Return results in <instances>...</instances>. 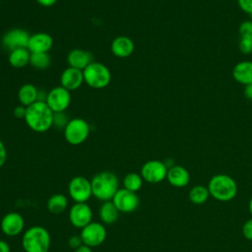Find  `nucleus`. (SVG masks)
I'll return each instance as SVG.
<instances>
[{
    "label": "nucleus",
    "instance_id": "c85d7f7f",
    "mask_svg": "<svg viewBox=\"0 0 252 252\" xmlns=\"http://www.w3.org/2000/svg\"><path fill=\"white\" fill-rule=\"evenodd\" d=\"M238 48L242 54L248 55L252 53V38L251 37H245V36H240L239 43H238Z\"/></svg>",
    "mask_w": 252,
    "mask_h": 252
},
{
    "label": "nucleus",
    "instance_id": "dca6fc26",
    "mask_svg": "<svg viewBox=\"0 0 252 252\" xmlns=\"http://www.w3.org/2000/svg\"><path fill=\"white\" fill-rule=\"evenodd\" d=\"M60 83L61 86L69 92L79 89L84 83L83 71L70 66L67 67L61 74Z\"/></svg>",
    "mask_w": 252,
    "mask_h": 252
},
{
    "label": "nucleus",
    "instance_id": "c756f323",
    "mask_svg": "<svg viewBox=\"0 0 252 252\" xmlns=\"http://www.w3.org/2000/svg\"><path fill=\"white\" fill-rule=\"evenodd\" d=\"M239 35L252 38V21H243L238 28Z\"/></svg>",
    "mask_w": 252,
    "mask_h": 252
},
{
    "label": "nucleus",
    "instance_id": "a878e982",
    "mask_svg": "<svg viewBox=\"0 0 252 252\" xmlns=\"http://www.w3.org/2000/svg\"><path fill=\"white\" fill-rule=\"evenodd\" d=\"M143 177L137 172H129L123 178V188L137 193L143 186Z\"/></svg>",
    "mask_w": 252,
    "mask_h": 252
},
{
    "label": "nucleus",
    "instance_id": "a211bd4d",
    "mask_svg": "<svg viewBox=\"0 0 252 252\" xmlns=\"http://www.w3.org/2000/svg\"><path fill=\"white\" fill-rule=\"evenodd\" d=\"M135 45L133 40L125 35H119L115 37L110 45L111 52L120 58H125L130 56L134 51Z\"/></svg>",
    "mask_w": 252,
    "mask_h": 252
},
{
    "label": "nucleus",
    "instance_id": "b1692460",
    "mask_svg": "<svg viewBox=\"0 0 252 252\" xmlns=\"http://www.w3.org/2000/svg\"><path fill=\"white\" fill-rule=\"evenodd\" d=\"M31 52L28 48H19L10 51L8 61L14 68H23L30 64Z\"/></svg>",
    "mask_w": 252,
    "mask_h": 252
},
{
    "label": "nucleus",
    "instance_id": "6ab92c4d",
    "mask_svg": "<svg viewBox=\"0 0 252 252\" xmlns=\"http://www.w3.org/2000/svg\"><path fill=\"white\" fill-rule=\"evenodd\" d=\"M166 179L174 187H185L190 181V173L182 165H172L167 169Z\"/></svg>",
    "mask_w": 252,
    "mask_h": 252
},
{
    "label": "nucleus",
    "instance_id": "e433bc0d",
    "mask_svg": "<svg viewBox=\"0 0 252 252\" xmlns=\"http://www.w3.org/2000/svg\"><path fill=\"white\" fill-rule=\"evenodd\" d=\"M0 252H11L9 243L4 239H0Z\"/></svg>",
    "mask_w": 252,
    "mask_h": 252
},
{
    "label": "nucleus",
    "instance_id": "9b49d317",
    "mask_svg": "<svg viewBox=\"0 0 252 252\" xmlns=\"http://www.w3.org/2000/svg\"><path fill=\"white\" fill-rule=\"evenodd\" d=\"M46 104L53 112L65 111L71 102V94L62 86L53 88L47 93Z\"/></svg>",
    "mask_w": 252,
    "mask_h": 252
},
{
    "label": "nucleus",
    "instance_id": "423d86ee",
    "mask_svg": "<svg viewBox=\"0 0 252 252\" xmlns=\"http://www.w3.org/2000/svg\"><path fill=\"white\" fill-rule=\"evenodd\" d=\"M90 131V125L85 119L73 118L64 128V137L70 145L78 146L88 139Z\"/></svg>",
    "mask_w": 252,
    "mask_h": 252
},
{
    "label": "nucleus",
    "instance_id": "f704fd0d",
    "mask_svg": "<svg viewBox=\"0 0 252 252\" xmlns=\"http://www.w3.org/2000/svg\"><path fill=\"white\" fill-rule=\"evenodd\" d=\"M7 160V150L4 143L0 140V167H2Z\"/></svg>",
    "mask_w": 252,
    "mask_h": 252
},
{
    "label": "nucleus",
    "instance_id": "7ed1b4c3",
    "mask_svg": "<svg viewBox=\"0 0 252 252\" xmlns=\"http://www.w3.org/2000/svg\"><path fill=\"white\" fill-rule=\"evenodd\" d=\"M50 245V233L41 225L29 227L22 236V246L25 252H48Z\"/></svg>",
    "mask_w": 252,
    "mask_h": 252
},
{
    "label": "nucleus",
    "instance_id": "4c0bfd02",
    "mask_svg": "<svg viewBox=\"0 0 252 252\" xmlns=\"http://www.w3.org/2000/svg\"><path fill=\"white\" fill-rule=\"evenodd\" d=\"M35 1L43 7H50L57 2V0H35Z\"/></svg>",
    "mask_w": 252,
    "mask_h": 252
},
{
    "label": "nucleus",
    "instance_id": "20e7f679",
    "mask_svg": "<svg viewBox=\"0 0 252 252\" xmlns=\"http://www.w3.org/2000/svg\"><path fill=\"white\" fill-rule=\"evenodd\" d=\"M210 195L220 202L232 200L237 193V185L232 177L226 174L214 175L208 184Z\"/></svg>",
    "mask_w": 252,
    "mask_h": 252
},
{
    "label": "nucleus",
    "instance_id": "f3484780",
    "mask_svg": "<svg viewBox=\"0 0 252 252\" xmlns=\"http://www.w3.org/2000/svg\"><path fill=\"white\" fill-rule=\"evenodd\" d=\"M67 61L70 67L84 70L86 67H88L94 60H93V54L90 51L76 48L71 50L68 53Z\"/></svg>",
    "mask_w": 252,
    "mask_h": 252
},
{
    "label": "nucleus",
    "instance_id": "5701e85b",
    "mask_svg": "<svg viewBox=\"0 0 252 252\" xmlns=\"http://www.w3.org/2000/svg\"><path fill=\"white\" fill-rule=\"evenodd\" d=\"M38 90L32 84L23 85L18 92V98L22 105L29 106L37 101Z\"/></svg>",
    "mask_w": 252,
    "mask_h": 252
},
{
    "label": "nucleus",
    "instance_id": "393cba45",
    "mask_svg": "<svg viewBox=\"0 0 252 252\" xmlns=\"http://www.w3.org/2000/svg\"><path fill=\"white\" fill-rule=\"evenodd\" d=\"M210 196L211 195L208 187H205L203 185H196L192 187L188 193L189 200L195 205H201L205 203Z\"/></svg>",
    "mask_w": 252,
    "mask_h": 252
},
{
    "label": "nucleus",
    "instance_id": "473e14b6",
    "mask_svg": "<svg viewBox=\"0 0 252 252\" xmlns=\"http://www.w3.org/2000/svg\"><path fill=\"white\" fill-rule=\"evenodd\" d=\"M68 244L71 248H73L74 250L77 249L78 247H80L81 245H83V240L81 238L80 235H72L69 239H68Z\"/></svg>",
    "mask_w": 252,
    "mask_h": 252
},
{
    "label": "nucleus",
    "instance_id": "39448f33",
    "mask_svg": "<svg viewBox=\"0 0 252 252\" xmlns=\"http://www.w3.org/2000/svg\"><path fill=\"white\" fill-rule=\"evenodd\" d=\"M84 82L94 89L105 88L111 80L109 69L102 63L93 61L83 70Z\"/></svg>",
    "mask_w": 252,
    "mask_h": 252
},
{
    "label": "nucleus",
    "instance_id": "58836bf2",
    "mask_svg": "<svg viewBox=\"0 0 252 252\" xmlns=\"http://www.w3.org/2000/svg\"><path fill=\"white\" fill-rule=\"evenodd\" d=\"M74 252H93V250H92V247H90L86 244H83L80 247H78L77 249H75Z\"/></svg>",
    "mask_w": 252,
    "mask_h": 252
},
{
    "label": "nucleus",
    "instance_id": "2eb2a0df",
    "mask_svg": "<svg viewBox=\"0 0 252 252\" xmlns=\"http://www.w3.org/2000/svg\"><path fill=\"white\" fill-rule=\"evenodd\" d=\"M53 45V39L46 32H36L30 36L28 49L31 53H48Z\"/></svg>",
    "mask_w": 252,
    "mask_h": 252
},
{
    "label": "nucleus",
    "instance_id": "cd10ccee",
    "mask_svg": "<svg viewBox=\"0 0 252 252\" xmlns=\"http://www.w3.org/2000/svg\"><path fill=\"white\" fill-rule=\"evenodd\" d=\"M69 121L70 119L68 118V116L65 114L64 111L53 112V126L64 129Z\"/></svg>",
    "mask_w": 252,
    "mask_h": 252
},
{
    "label": "nucleus",
    "instance_id": "1a4fd4ad",
    "mask_svg": "<svg viewBox=\"0 0 252 252\" xmlns=\"http://www.w3.org/2000/svg\"><path fill=\"white\" fill-rule=\"evenodd\" d=\"M167 166L158 159H151L146 161L141 167V176L144 181L152 184L159 183L166 178Z\"/></svg>",
    "mask_w": 252,
    "mask_h": 252
},
{
    "label": "nucleus",
    "instance_id": "f03ea898",
    "mask_svg": "<svg viewBox=\"0 0 252 252\" xmlns=\"http://www.w3.org/2000/svg\"><path fill=\"white\" fill-rule=\"evenodd\" d=\"M93 196L102 202L111 201L119 189L118 177L109 170L96 173L91 180Z\"/></svg>",
    "mask_w": 252,
    "mask_h": 252
},
{
    "label": "nucleus",
    "instance_id": "0eeeda50",
    "mask_svg": "<svg viewBox=\"0 0 252 252\" xmlns=\"http://www.w3.org/2000/svg\"><path fill=\"white\" fill-rule=\"evenodd\" d=\"M68 194L75 203H87L93 196L91 180L84 176L73 177L68 184Z\"/></svg>",
    "mask_w": 252,
    "mask_h": 252
},
{
    "label": "nucleus",
    "instance_id": "ea45409f",
    "mask_svg": "<svg viewBox=\"0 0 252 252\" xmlns=\"http://www.w3.org/2000/svg\"><path fill=\"white\" fill-rule=\"evenodd\" d=\"M248 209H249L250 214L252 215V197H251V199H250V201H249V203H248Z\"/></svg>",
    "mask_w": 252,
    "mask_h": 252
},
{
    "label": "nucleus",
    "instance_id": "4468645a",
    "mask_svg": "<svg viewBox=\"0 0 252 252\" xmlns=\"http://www.w3.org/2000/svg\"><path fill=\"white\" fill-rule=\"evenodd\" d=\"M31 34L23 29H12L2 36V45L12 51L19 48H28Z\"/></svg>",
    "mask_w": 252,
    "mask_h": 252
},
{
    "label": "nucleus",
    "instance_id": "6e6552de",
    "mask_svg": "<svg viewBox=\"0 0 252 252\" xmlns=\"http://www.w3.org/2000/svg\"><path fill=\"white\" fill-rule=\"evenodd\" d=\"M106 228L102 222L92 221L82 228L80 236L84 244L93 248L101 245L106 238Z\"/></svg>",
    "mask_w": 252,
    "mask_h": 252
},
{
    "label": "nucleus",
    "instance_id": "bb28decb",
    "mask_svg": "<svg viewBox=\"0 0 252 252\" xmlns=\"http://www.w3.org/2000/svg\"><path fill=\"white\" fill-rule=\"evenodd\" d=\"M51 63V59L48 53H31L30 64L38 70H44L48 68Z\"/></svg>",
    "mask_w": 252,
    "mask_h": 252
},
{
    "label": "nucleus",
    "instance_id": "72a5a7b5",
    "mask_svg": "<svg viewBox=\"0 0 252 252\" xmlns=\"http://www.w3.org/2000/svg\"><path fill=\"white\" fill-rule=\"evenodd\" d=\"M26 112H27V106H24V105H18L14 108V116L16 118H20V119H25V116H26Z\"/></svg>",
    "mask_w": 252,
    "mask_h": 252
},
{
    "label": "nucleus",
    "instance_id": "f257e3e1",
    "mask_svg": "<svg viewBox=\"0 0 252 252\" xmlns=\"http://www.w3.org/2000/svg\"><path fill=\"white\" fill-rule=\"evenodd\" d=\"M25 121L32 131L46 132L53 126V111L45 101H35L27 106Z\"/></svg>",
    "mask_w": 252,
    "mask_h": 252
},
{
    "label": "nucleus",
    "instance_id": "ddd939ff",
    "mask_svg": "<svg viewBox=\"0 0 252 252\" xmlns=\"http://www.w3.org/2000/svg\"><path fill=\"white\" fill-rule=\"evenodd\" d=\"M24 228L25 220L20 213L9 212L0 220V229L7 236H17L23 232Z\"/></svg>",
    "mask_w": 252,
    "mask_h": 252
},
{
    "label": "nucleus",
    "instance_id": "7c9ffc66",
    "mask_svg": "<svg viewBox=\"0 0 252 252\" xmlns=\"http://www.w3.org/2000/svg\"><path fill=\"white\" fill-rule=\"evenodd\" d=\"M237 4L242 12L252 16V0H237Z\"/></svg>",
    "mask_w": 252,
    "mask_h": 252
},
{
    "label": "nucleus",
    "instance_id": "f8f14e48",
    "mask_svg": "<svg viewBox=\"0 0 252 252\" xmlns=\"http://www.w3.org/2000/svg\"><path fill=\"white\" fill-rule=\"evenodd\" d=\"M93 210L87 203H75L69 210V220L74 227L83 228L93 220Z\"/></svg>",
    "mask_w": 252,
    "mask_h": 252
},
{
    "label": "nucleus",
    "instance_id": "2f4dec72",
    "mask_svg": "<svg viewBox=\"0 0 252 252\" xmlns=\"http://www.w3.org/2000/svg\"><path fill=\"white\" fill-rule=\"evenodd\" d=\"M242 234L246 239L252 240V219H249L244 222L242 226Z\"/></svg>",
    "mask_w": 252,
    "mask_h": 252
},
{
    "label": "nucleus",
    "instance_id": "412c9836",
    "mask_svg": "<svg viewBox=\"0 0 252 252\" xmlns=\"http://www.w3.org/2000/svg\"><path fill=\"white\" fill-rule=\"evenodd\" d=\"M119 211L115 207L112 201L102 202L98 210V216L103 224H112L114 223L119 216Z\"/></svg>",
    "mask_w": 252,
    "mask_h": 252
},
{
    "label": "nucleus",
    "instance_id": "c9c22d12",
    "mask_svg": "<svg viewBox=\"0 0 252 252\" xmlns=\"http://www.w3.org/2000/svg\"><path fill=\"white\" fill-rule=\"evenodd\" d=\"M243 94L245 95V97L248 100L252 101V83L248 84L246 86H244V90H243Z\"/></svg>",
    "mask_w": 252,
    "mask_h": 252
},
{
    "label": "nucleus",
    "instance_id": "aec40b11",
    "mask_svg": "<svg viewBox=\"0 0 252 252\" xmlns=\"http://www.w3.org/2000/svg\"><path fill=\"white\" fill-rule=\"evenodd\" d=\"M232 77L233 79L243 85L246 86L252 83V61H240L236 63L232 69Z\"/></svg>",
    "mask_w": 252,
    "mask_h": 252
},
{
    "label": "nucleus",
    "instance_id": "4be33fe9",
    "mask_svg": "<svg viewBox=\"0 0 252 252\" xmlns=\"http://www.w3.org/2000/svg\"><path fill=\"white\" fill-rule=\"evenodd\" d=\"M68 207V198L65 194L56 193L51 195L47 202L46 208L50 214L60 215L67 210Z\"/></svg>",
    "mask_w": 252,
    "mask_h": 252
},
{
    "label": "nucleus",
    "instance_id": "9d476101",
    "mask_svg": "<svg viewBox=\"0 0 252 252\" xmlns=\"http://www.w3.org/2000/svg\"><path fill=\"white\" fill-rule=\"evenodd\" d=\"M111 201L118 211L124 214L133 213L138 209L140 204V199L137 193L129 191L125 188H119Z\"/></svg>",
    "mask_w": 252,
    "mask_h": 252
}]
</instances>
